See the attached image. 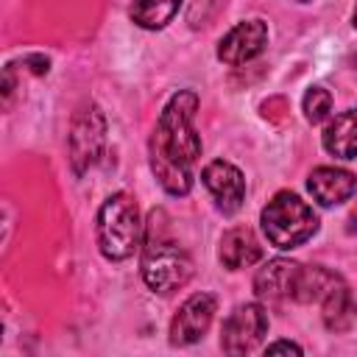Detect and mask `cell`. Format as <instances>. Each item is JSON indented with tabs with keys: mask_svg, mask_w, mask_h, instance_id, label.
<instances>
[{
	"mask_svg": "<svg viewBox=\"0 0 357 357\" xmlns=\"http://www.w3.org/2000/svg\"><path fill=\"white\" fill-rule=\"evenodd\" d=\"M198 95L184 89L170 98L148 142L151 170L170 195H187L192 190V167L201 156V137L192 126Z\"/></svg>",
	"mask_w": 357,
	"mask_h": 357,
	"instance_id": "cell-1",
	"label": "cell"
},
{
	"mask_svg": "<svg viewBox=\"0 0 357 357\" xmlns=\"http://www.w3.org/2000/svg\"><path fill=\"white\" fill-rule=\"evenodd\" d=\"M139 271H142L145 284L153 293H162V296L184 287L192 276L190 254L165 234V212L162 209H153L151 218H148Z\"/></svg>",
	"mask_w": 357,
	"mask_h": 357,
	"instance_id": "cell-2",
	"label": "cell"
},
{
	"mask_svg": "<svg viewBox=\"0 0 357 357\" xmlns=\"http://www.w3.org/2000/svg\"><path fill=\"white\" fill-rule=\"evenodd\" d=\"M259 223H262V231H265L268 243L273 248H282V251L304 245L318 231V215L312 212V206L307 201H301L290 190L276 192L265 204V209L259 215Z\"/></svg>",
	"mask_w": 357,
	"mask_h": 357,
	"instance_id": "cell-3",
	"label": "cell"
},
{
	"mask_svg": "<svg viewBox=\"0 0 357 357\" xmlns=\"http://www.w3.org/2000/svg\"><path fill=\"white\" fill-rule=\"evenodd\" d=\"M98 245L106 259H128L142 245V223L137 201L128 192H114L98 212Z\"/></svg>",
	"mask_w": 357,
	"mask_h": 357,
	"instance_id": "cell-4",
	"label": "cell"
},
{
	"mask_svg": "<svg viewBox=\"0 0 357 357\" xmlns=\"http://www.w3.org/2000/svg\"><path fill=\"white\" fill-rule=\"evenodd\" d=\"M70 162L73 170L78 176H84L103 153V142H106V117L95 103H86L75 112L73 123H70Z\"/></svg>",
	"mask_w": 357,
	"mask_h": 357,
	"instance_id": "cell-5",
	"label": "cell"
},
{
	"mask_svg": "<svg viewBox=\"0 0 357 357\" xmlns=\"http://www.w3.org/2000/svg\"><path fill=\"white\" fill-rule=\"evenodd\" d=\"M265 335H268V312L262 304L248 301L234 307V312H229V318L223 321L220 349L226 354H245L254 351Z\"/></svg>",
	"mask_w": 357,
	"mask_h": 357,
	"instance_id": "cell-6",
	"label": "cell"
},
{
	"mask_svg": "<svg viewBox=\"0 0 357 357\" xmlns=\"http://www.w3.org/2000/svg\"><path fill=\"white\" fill-rule=\"evenodd\" d=\"M215 307H218V301H215L212 293H195V296H190L178 307V312L173 315V321H170V343L173 346H190V343L201 340L204 332L209 329L212 318H215Z\"/></svg>",
	"mask_w": 357,
	"mask_h": 357,
	"instance_id": "cell-7",
	"label": "cell"
},
{
	"mask_svg": "<svg viewBox=\"0 0 357 357\" xmlns=\"http://www.w3.org/2000/svg\"><path fill=\"white\" fill-rule=\"evenodd\" d=\"M201 178H204V187L212 192L215 206H218L223 215H234V212L243 206V198H245V178H243V173H240L231 162H223V159L209 162V165L204 167Z\"/></svg>",
	"mask_w": 357,
	"mask_h": 357,
	"instance_id": "cell-8",
	"label": "cell"
},
{
	"mask_svg": "<svg viewBox=\"0 0 357 357\" xmlns=\"http://www.w3.org/2000/svg\"><path fill=\"white\" fill-rule=\"evenodd\" d=\"M268 45V25L262 20H245L237 22L218 45V59L223 64L240 67L245 61H251L254 56L262 53V47Z\"/></svg>",
	"mask_w": 357,
	"mask_h": 357,
	"instance_id": "cell-9",
	"label": "cell"
},
{
	"mask_svg": "<svg viewBox=\"0 0 357 357\" xmlns=\"http://www.w3.org/2000/svg\"><path fill=\"white\" fill-rule=\"evenodd\" d=\"M298 271H301L298 262L276 257V259L265 262V265L257 271V276H254V293H257L262 301H268V304H282V301L293 298Z\"/></svg>",
	"mask_w": 357,
	"mask_h": 357,
	"instance_id": "cell-10",
	"label": "cell"
},
{
	"mask_svg": "<svg viewBox=\"0 0 357 357\" xmlns=\"http://www.w3.org/2000/svg\"><path fill=\"white\" fill-rule=\"evenodd\" d=\"M307 190L321 206H335V204H343L346 198H351V192L357 190V178H354V173H349L343 167L324 165L310 173Z\"/></svg>",
	"mask_w": 357,
	"mask_h": 357,
	"instance_id": "cell-11",
	"label": "cell"
},
{
	"mask_svg": "<svg viewBox=\"0 0 357 357\" xmlns=\"http://www.w3.org/2000/svg\"><path fill=\"white\" fill-rule=\"evenodd\" d=\"M220 262L229 271H240L254 265L262 257V245L257 240V234L248 226H234L220 237V251H218Z\"/></svg>",
	"mask_w": 357,
	"mask_h": 357,
	"instance_id": "cell-12",
	"label": "cell"
},
{
	"mask_svg": "<svg viewBox=\"0 0 357 357\" xmlns=\"http://www.w3.org/2000/svg\"><path fill=\"white\" fill-rule=\"evenodd\" d=\"M324 148L337 159H357V109L340 112L326 126Z\"/></svg>",
	"mask_w": 357,
	"mask_h": 357,
	"instance_id": "cell-13",
	"label": "cell"
},
{
	"mask_svg": "<svg viewBox=\"0 0 357 357\" xmlns=\"http://www.w3.org/2000/svg\"><path fill=\"white\" fill-rule=\"evenodd\" d=\"M324 324L329 332H346L354 321H357V304H354V296L351 290L337 282L326 296H324Z\"/></svg>",
	"mask_w": 357,
	"mask_h": 357,
	"instance_id": "cell-14",
	"label": "cell"
},
{
	"mask_svg": "<svg viewBox=\"0 0 357 357\" xmlns=\"http://www.w3.org/2000/svg\"><path fill=\"white\" fill-rule=\"evenodd\" d=\"M340 282L337 273L321 268V265H310V268H301L298 271V279H296V293H293V301L298 304H310V301H324V296Z\"/></svg>",
	"mask_w": 357,
	"mask_h": 357,
	"instance_id": "cell-15",
	"label": "cell"
},
{
	"mask_svg": "<svg viewBox=\"0 0 357 357\" xmlns=\"http://www.w3.org/2000/svg\"><path fill=\"white\" fill-rule=\"evenodd\" d=\"M178 6H181V0H134L131 3V20L139 28L156 31V28H165L176 17Z\"/></svg>",
	"mask_w": 357,
	"mask_h": 357,
	"instance_id": "cell-16",
	"label": "cell"
},
{
	"mask_svg": "<svg viewBox=\"0 0 357 357\" xmlns=\"http://www.w3.org/2000/svg\"><path fill=\"white\" fill-rule=\"evenodd\" d=\"M329 112H332V95L324 86L307 89V95H304V114H307V120L310 123H321V120L329 117Z\"/></svg>",
	"mask_w": 357,
	"mask_h": 357,
	"instance_id": "cell-17",
	"label": "cell"
},
{
	"mask_svg": "<svg viewBox=\"0 0 357 357\" xmlns=\"http://www.w3.org/2000/svg\"><path fill=\"white\" fill-rule=\"evenodd\" d=\"M265 351H268V354H279V351H287V354H301V346H296V343H290V340H276V343H271Z\"/></svg>",
	"mask_w": 357,
	"mask_h": 357,
	"instance_id": "cell-18",
	"label": "cell"
},
{
	"mask_svg": "<svg viewBox=\"0 0 357 357\" xmlns=\"http://www.w3.org/2000/svg\"><path fill=\"white\" fill-rule=\"evenodd\" d=\"M349 231H357V204L351 206V215H349Z\"/></svg>",
	"mask_w": 357,
	"mask_h": 357,
	"instance_id": "cell-19",
	"label": "cell"
},
{
	"mask_svg": "<svg viewBox=\"0 0 357 357\" xmlns=\"http://www.w3.org/2000/svg\"><path fill=\"white\" fill-rule=\"evenodd\" d=\"M354 28H357V6H354Z\"/></svg>",
	"mask_w": 357,
	"mask_h": 357,
	"instance_id": "cell-20",
	"label": "cell"
},
{
	"mask_svg": "<svg viewBox=\"0 0 357 357\" xmlns=\"http://www.w3.org/2000/svg\"><path fill=\"white\" fill-rule=\"evenodd\" d=\"M298 3H307V0H298Z\"/></svg>",
	"mask_w": 357,
	"mask_h": 357,
	"instance_id": "cell-21",
	"label": "cell"
}]
</instances>
